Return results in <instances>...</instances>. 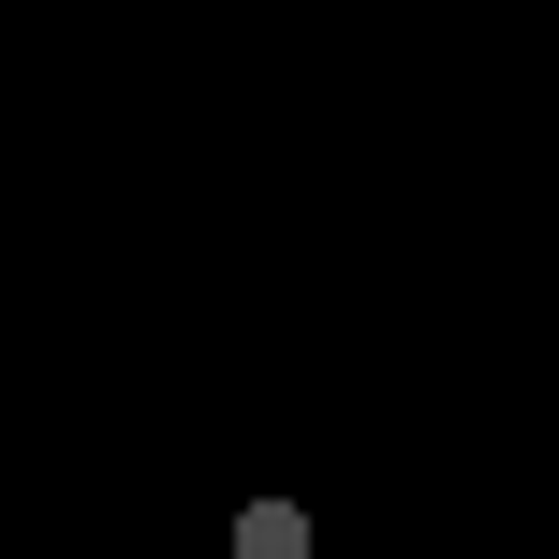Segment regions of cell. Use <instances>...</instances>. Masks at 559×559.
I'll return each mask as SVG.
<instances>
[{
	"label": "cell",
	"instance_id": "6da1fadb",
	"mask_svg": "<svg viewBox=\"0 0 559 559\" xmlns=\"http://www.w3.org/2000/svg\"><path fill=\"white\" fill-rule=\"evenodd\" d=\"M236 559H309V515L295 501H236Z\"/></svg>",
	"mask_w": 559,
	"mask_h": 559
}]
</instances>
